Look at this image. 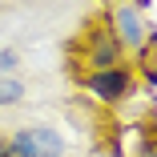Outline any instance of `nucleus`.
Segmentation results:
<instances>
[{
	"label": "nucleus",
	"instance_id": "f257e3e1",
	"mask_svg": "<svg viewBox=\"0 0 157 157\" xmlns=\"http://www.w3.org/2000/svg\"><path fill=\"white\" fill-rule=\"evenodd\" d=\"M12 157H60L65 153V141H60V133L52 129H20L8 145Z\"/></svg>",
	"mask_w": 157,
	"mask_h": 157
},
{
	"label": "nucleus",
	"instance_id": "f03ea898",
	"mask_svg": "<svg viewBox=\"0 0 157 157\" xmlns=\"http://www.w3.org/2000/svg\"><path fill=\"white\" fill-rule=\"evenodd\" d=\"M93 93L97 97H105V101H113V97H121L125 89H129V77H125V69H101V73H93Z\"/></svg>",
	"mask_w": 157,
	"mask_h": 157
},
{
	"label": "nucleus",
	"instance_id": "7ed1b4c3",
	"mask_svg": "<svg viewBox=\"0 0 157 157\" xmlns=\"http://www.w3.org/2000/svg\"><path fill=\"white\" fill-rule=\"evenodd\" d=\"M113 24H117V33H121V40H125V44H141L145 28H141V16H137V8H133V4H121V8L113 12Z\"/></svg>",
	"mask_w": 157,
	"mask_h": 157
},
{
	"label": "nucleus",
	"instance_id": "20e7f679",
	"mask_svg": "<svg viewBox=\"0 0 157 157\" xmlns=\"http://www.w3.org/2000/svg\"><path fill=\"white\" fill-rule=\"evenodd\" d=\"M20 97H24L20 81H0V105H16Z\"/></svg>",
	"mask_w": 157,
	"mask_h": 157
},
{
	"label": "nucleus",
	"instance_id": "39448f33",
	"mask_svg": "<svg viewBox=\"0 0 157 157\" xmlns=\"http://www.w3.org/2000/svg\"><path fill=\"white\" fill-rule=\"evenodd\" d=\"M0 157H12V153H8V149H0Z\"/></svg>",
	"mask_w": 157,
	"mask_h": 157
}]
</instances>
